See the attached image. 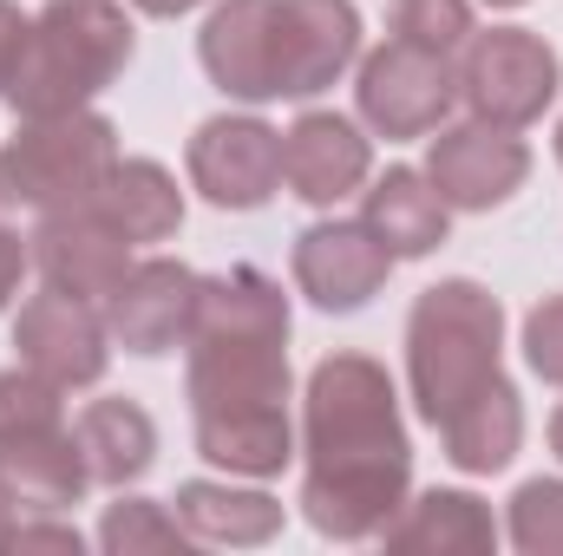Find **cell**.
Listing matches in <instances>:
<instances>
[{
	"instance_id": "1",
	"label": "cell",
	"mask_w": 563,
	"mask_h": 556,
	"mask_svg": "<svg viewBox=\"0 0 563 556\" xmlns=\"http://www.w3.org/2000/svg\"><path fill=\"white\" fill-rule=\"evenodd\" d=\"M288 294L269 269L230 263L197 276L184 327V400L190 445L230 478H282L295 465L288 419Z\"/></svg>"
},
{
	"instance_id": "2",
	"label": "cell",
	"mask_w": 563,
	"mask_h": 556,
	"mask_svg": "<svg viewBox=\"0 0 563 556\" xmlns=\"http://www.w3.org/2000/svg\"><path fill=\"white\" fill-rule=\"evenodd\" d=\"M301 518L328 544H367L413 491V432L400 387L374 354H321L301 387Z\"/></svg>"
},
{
	"instance_id": "3",
	"label": "cell",
	"mask_w": 563,
	"mask_h": 556,
	"mask_svg": "<svg viewBox=\"0 0 563 556\" xmlns=\"http://www.w3.org/2000/svg\"><path fill=\"white\" fill-rule=\"evenodd\" d=\"M505 374V301L472 276H445L407 308V400L426 425L452 419Z\"/></svg>"
},
{
	"instance_id": "4",
	"label": "cell",
	"mask_w": 563,
	"mask_h": 556,
	"mask_svg": "<svg viewBox=\"0 0 563 556\" xmlns=\"http://www.w3.org/2000/svg\"><path fill=\"white\" fill-rule=\"evenodd\" d=\"M139 53V26L119 0H46L26 26L20 66L7 79L13 119L79 112L125 79Z\"/></svg>"
},
{
	"instance_id": "5",
	"label": "cell",
	"mask_w": 563,
	"mask_h": 556,
	"mask_svg": "<svg viewBox=\"0 0 563 556\" xmlns=\"http://www.w3.org/2000/svg\"><path fill=\"white\" fill-rule=\"evenodd\" d=\"M119 125L92 105L79 112H46V119H20L13 138L0 144V203L13 210H73L86 203L106 170L119 164Z\"/></svg>"
},
{
	"instance_id": "6",
	"label": "cell",
	"mask_w": 563,
	"mask_h": 556,
	"mask_svg": "<svg viewBox=\"0 0 563 556\" xmlns=\"http://www.w3.org/2000/svg\"><path fill=\"white\" fill-rule=\"evenodd\" d=\"M563 92V53L531 26H492L472 33L459 53V105L478 125L531 132Z\"/></svg>"
},
{
	"instance_id": "7",
	"label": "cell",
	"mask_w": 563,
	"mask_h": 556,
	"mask_svg": "<svg viewBox=\"0 0 563 556\" xmlns=\"http://www.w3.org/2000/svg\"><path fill=\"white\" fill-rule=\"evenodd\" d=\"M459 112V66L407 46V40H387L374 53H361L354 66V119L387 144H413L432 138L439 125H452Z\"/></svg>"
},
{
	"instance_id": "8",
	"label": "cell",
	"mask_w": 563,
	"mask_h": 556,
	"mask_svg": "<svg viewBox=\"0 0 563 556\" xmlns=\"http://www.w3.org/2000/svg\"><path fill=\"white\" fill-rule=\"evenodd\" d=\"M184 170H190V190L210 203V210H263L276 203L282 190V132L263 112H217L203 119L190 144H184Z\"/></svg>"
},
{
	"instance_id": "9",
	"label": "cell",
	"mask_w": 563,
	"mask_h": 556,
	"mask_svg": "<svg viewBox=\"0 0 563 556\" xmlns=\"http://www.w3.org/2000/svg\"><path fill=\"white\" fill-rule=\"evenodd\" d=\"M13 354L20 367H33L40 380L79 393V387H99L106 367H112V327H106V308L99 301H79L66 288H40L20 301L13 314Z\"/></svg>"
},
{
	"instance_id": "10",
	"label": "cell",
	"mask_w": 563,
	"mask_h": 556,
	"mask_svg": "<svg viewBox=\"0 0 563 556\" xmlns=\"http://www.w3.org/2000/svg\"><path fill=\"white\" fill-rule=\"evenodd\" d=\"M426 177L432 190L445 197V210H465V216H485L498 203H511L531 177V144L518 132H498V125H439L426 138Z\"/></svg>"
},
{
	"instance_id": "11",
	"label": "cell",
	"mask_w": 563,
	"mask_h": 556,
	"mask_svg": "<svg viewBox=\"0 0 563 556\" xmlns=\"http://www.w3.org/2000/svg\"><path fill=\"white\" fill-rule=\"evenodd\" d=\"M361 66L354 0H276V99H321Z\"/></svg>"
},
{
	"instance_id": "12",
	"label": "cell",
	"mask_w": 563,
	"mask_h": 556,
	"mask_svg": "<svg viewBox=\"0 0 563 556\" xmlns=\"http://www.w3.org/2000/svg\"><path fill=\"white\" fill-rule=\"evenodd\" d=\"M288 269H295V288L321 308V314H361L387 276H394V256L374 243V230L354 216H321L295 236L288 249Z\"/></svg>"
},
{
	"instance_id": "13",
	"label": "cell",
	"mask_w": 563,
	"mask_h": 556,
	"mask_svg": "<svg viewBox=\"0 0 563 556\" xmlns=\"http://www.w3.org/2000/svg\"><path fill=\"white\" fill-rule=\"evenodd\" d=\"M374 177V132L347 112H321L308 105L288 132H282V184L308 203V210H334L347 197H361Z\"/></svg>"
},
{
	"instance_id": "14",
	"label": "cell",
	"mask_w": 563,
	"mask_h": 556,
	"mask_svg": "<svg viewBox=\"0 0 563 556\" xmlns=\"http://www.w3.org/2000/svg\"><path fill=\"white\" fill-rule=\"evenodd\" d=\"M33 269L46 288H66V294H79V301H112V288L132 276V263H139V249L92 210V203H73V210H46L40 223H33Z\"/></svg>"
},
{
	"instance_id": "15",
	"label": "cell",
	"mask_w": 563,
	"mask_h": 556,
	"mask_svg": "<svg viewBox=\"0 0 563 556\" xmlns=\"http://www.w3.org/2000/svg\"><path fill=\"white\" fill-rule=\"evenodd\" d=\"M197 66L230 105H276V0H217L197 26Z\"/></svg>"
},
{
	"instance_id": "16",
	"label": "cell",
	"mask_w": 563,
	"mask_h": 556,
	"mask_svg": "<svg viewBox=\"0 0 563 556\" xmlns=\"http://www.w3.org/2000/svg\"><path fill=\"white\" fill-rule=\"evenodd\" d=\"M92 491L79 432L59 425H7L0 432V504L33 518V511H73Z\"/></svg>"
},
{
	"instance_id": "17",
	"label": "cell",
	"mask_w": 563,
	"mask_h": 556,
	"mask_svg": "<svg viewBox=\"0 0 563 556\" xmlns=\"http://www.w3.org/2000/svg\"><path fill=\"white\" fill-rule=\"evenodd\" d=\"M190 301H197V269L177 263V256H139L132 276L112 288L106 301V327H112V347L157 360L170 347H184V327H190Z\"/></svg>"
},
{
	"instance_id": "18",
	"label": "cell",
	"mask_w": 563,
	"mask_h": 556,
	"mask_svg": "<svg viewBox=\"0 0 563 556\" xmlns=\"http://www.w3.org/2000/svg\"><path fill=\"white\" fill-rule=\"evenodd\" d=\"M505 537V524L492 518V504L465 485H426L407 491V504L394 511V524L380 531V544L394 556H492Z\"/></svg>"
},
{
	"instance_id": "19",
	"label": "cell",
	"mask_w": 563,
	"mask_h": 556,
	"mask_svg": "<svg viewBox=\"0 0 563 556\" xmlns=\"http://www.w3.org/2000/svg\"><path fill=\"white\" fill-rule=\"evenodd\" d=\"M361 223L374 230V243H380L394 263H420V256H432V249L452 236L445 197L432 190V177L413 170V164H387L380 177H367V190H361Z\"/></svg>"
},
{
	"instance_id": "20",
	"label": "cell",
	"mask_w": 563,
	"mask_h": 556,
	"mask_svg": "<svg viewBox=\"0 0 563 556\" xmlns=\"http://www.w3.org/2000/svg\"><path fill=\"white\" fill-rule=\"evenodd\" d=\"M177 518L190 544H230V551H263L282 537V498H269L256 478H184L177 485Z\"/></svg>"
},
{
	"instance_id": "21",
	"label": "cell",
	"mask_w": 563,
	"mask_h": 556,
	"mask_svg": "<svg viewBox=\"0 0 563 556\" xmlns=\"http://www.w3.org/2000/svg\"><path fill=\"white\" fill-rule=\"evenodd\" d=\"M445 445V465L465 478H492L525 452V393L511 387V374H498L485 393H472L452 419L432 425Z\"/></svg>"
},
{
	"instance_id": "22",
	"label": "cell",
	"mask_w": 563,
	"mask_h": 556,
	"mask_svg": "<svg viewBox=\"0 0 563 556\" xmlns=\"http://www.w3.org/2000/svg\"><path fill=\"white\" fill-rule=\"evenodd\" d=\"M132 249H151V243H170L184 230V190L177 177L157 164V157H119L106 170V184L86 197Z\"/></svg>"
},
{
	"instance_id": "23",
	"label": "cell",
	"mask_w": 563,
	"mask_h": 556,
	"mask_svg": "<svg viewBox=\"0 0 563 556\" xmlns=\"http://www.w3.org/2000/svg\"><path fill=\"white\" fill-rule=\"evenodd\" d=\"M73 432H79V452H86L92 485H106V491L139 485L144 471L157 465V419L144 413L139 400H125V393L86 400L79 419H73Z\"/></svg>"
},
{
	"instance_id": "24",
	"label": "cell",
	"mask_w": 563,
	"mask_h": 556,
	"mask_svg": "<svg viewBox=\"0 0 563 556\" xmlns=\"http://www.w3.org/2000/svg\"><path fill=\"white\" fill-rule=\"evenodd\" d=\"M92 537H99L106 556L184 551V544H190V531H184V518H177L170 504H157V498H125V491H119V504H106V518H99Z\"/></svg>"
},
{
	"instance_id": "25",
	"label": "cell",
	"mask_w": 563,
	"mask_h": 556,
	"mask_svg": "<svg viewBox=\"0 0 563 556\" xmlns=\"http://www.w3.org/2000/svg\"><path fill=\"white\" fill-rule=\"evenodd\" d=\"M387 26L407 46H426L439 59H459L465 40L478 33V13H472V0H394L387 7Z\"/></svg>"
},
{
	"instance_id": "26",
	"label": "cell",
	"mask_w": 563,
	"mask_h": 556,
	"mask_svg": "<svg viewBox=\"0 0 563 556\" xmlns=\"http://www.w3.org/2000/svg\"><path fill=\"white\" fill-rule=\"evenodd\" d=\"M505 544L525 556H563V478H525L511 491Z\"/></svg>"
},
{
	"instance_id": "27",
	"label": "cell",
	"mask_w": 563,
	"mask_h": 556,
	"mask_svg": "<svg viewBox=\"0 0 563 556\" xmlns=\"http://www.w3.org/2000/svg\"><path fill=\"white\" fill-rule=\"evenodd\" d=\"M66 419V387L40 380L33 367H0V432L7 425H59Z\"/></svg>"
},
{
	"instance_id": "28",
	"label": "cell",
	"mask_w": 563,
	"mask_h": 556,
	"mask_svg": "<svg viewBox=\"0 0 563 556\" xmlns=\"http://www.w3.org/2000/svg\"><path fill=\"white\" fill-rule=\"evenodd\" d=\"M518 347H525V367H531L544 387H563V294H544V301L525 314Z\"/></svg>"
},
{
	"instance_id": "29",
	"label": "cell",
	"mask_w": 563,
	"mask_h": 556,
	"mask_svg": "<svg viewBox=\"0 0 563 556\" xmlns=\"http://www.w3.org/2000/svg\"><path fill=\"white\" fill-rule=\"evenodd\" d=\"M0 551H66V556H79L86 537H79V524H59V511H33V518H13V524H7Z\"/></svg>"
},
{
	"instance_id": "30",
	"label": "cell",
	"mask_w": 563,
	"mask_h": 556,
	"mask_svg": "<svg viewBox=\"0 0 563 556\" xmlns=\"http://www.w3.org/2000/svg\"><path fill=\"white\" fill-rule=\"evenodd\" d=\"M26 269H33V243H26L13 223H0V314L20 301V281H26Z\"/></svg>"
},
{
	"instance_id": "31",
	"label": "cell",
	"mask_w": 563,
	"mask_h": 556,
	"mask_svg": "<svg viewBox=\"0 0 563 556\" xmlns=\"http://www.w3.org/2000/svg\"><path fill=\"white\" fill-rule=\"evenodd\" d=\"M26 26H33V13H20L13 0H0V99H7V79H13V66H20Z\"/></svg>"
},
{
	"instance_id": "32",
	"label": "cell",
	"mask_w": 563,
	"mask_h": 556,
	"mask_svg": "<svg viewBox=\"0 0 563 556\" xmlns=\"http://www.w3.org/2000/svg\"><path fill=\"white\" fill-rule=\"evenodd\" d=\"M197 7H210V0H132V13H144V20H184Z\"/></svg>"
},
{
	"instance_id": "33",
	"label": "cell",
	"mask_w": 563,
	"mask_h": 556,
	"mask_svg": "<svg viewBox=\"0 0 563 556\" xmlns=\"http://www.w3.org/2000/svg\"><path fill=\"white\" fill-rule=\"evenodd\" d=\"M544 432H551V452H558V465H563V407L551 413V425H544Z\"/></svg>"
},
{
	"instance_id": "34",
	"label": "cell",
	"mask_w": 563,
	"mask_h": 556,
	"mask_svg": "<svg viewBox=\"0 0 563 556\" xmlns=\"http://www.w3.org/2000/svg\"><path fill=\"white\" fill-rule=\"evenodd\" d=\"M485 7H498V13H511V7H531V0H485Z\"/></svg>"
},
{
	"instance_id": "35",
	"label": "cell",
	"mask_w": 563,
	"mask_h": 556,
	"mask_svg": "<svg viewBox=\"0 0 563 556\" xmlns=\"http://www.w3.org/2000/svg\"><path fill=\"white\" fill-rule=\"evenodd\" d=\"M551 144H558V164H563V119H558V138H551Z\"/></svg>"
},
{
	"instance_id": "36",
	"label": "cell",
	"mask_w": 563,
	"mask_h": 556,
	"mask_svg": "<svg viewBox=\"0 0 563 556\" xmlns=\"http://www.w3.org/2000/svg\"><path fill=\"white\" fill-rule=\"evenodd\" d=\"M0 537H7V504H0Z\"/></svg>"
}]
</instances>
